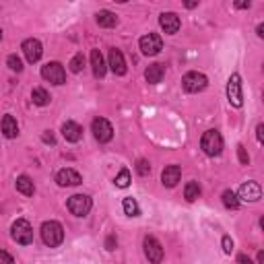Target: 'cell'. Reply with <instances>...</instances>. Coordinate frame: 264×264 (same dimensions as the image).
Returning a JSON list of instances; mask_svg holds the SVG:
<instances>
[{
    "instance_id": "1",
    "label": "cell",
    "mask_w": 264,
    "mask_h": 264,
    "mask_svg": "<svg viewBox=\"0 0 264 264\" xmlns=\"http://www.w3.org/2000/svg\"><path fill=\"white\" fill-rule=\"evenodd\" d=\"M42 240L46 246L56 248L64 241V227L58 221H46L42 225Z\"/></svg>"
},
{
    "instance_id": "2",
    "label": "cell",
    "mask_w": 264,
    "mask_h": 264,
    "mask_svg": "<svg viewBox=\"0 0 264 264\" xmlns=\"http://www.w3.org/2000/svg\"><path fill=\"white\" fill-rule=\"evenodd\" d=\"M202 151L209 155V157H217V155L223 151V136L217 130H207L202 134V141H200Z\"/></svg>"
},
{
    "instance_id": "3",
    "label": "cell",
    "mask_w": 264,
    "mask_h": 264,
    "mask_svg": "<svg viewBox=\"0 0 264 264\" xmlns=\"http://www.w3.org/2000/svg\"><path fill=\"white\" fill-rule=\"evenodd\" d=\"M11 236L17 243H21V246H29V243L33 241V229H31V225H29V221L25 219H17L13 223V227H11Z\"/></svg>"
},
{
    "instance_id": "4",
    "label": "cell",
    "mask_w": 264,
    "mask_h": 264,
    "mask_svg": "<svg viewBox=\"0 0 264 264\" xmlns=\"http://www.w3.org/2000/svg\"><path fill=\"white\" fill-rule=\"evenodd\" d=\"M207 85H209V79H207V76H204L202 72H196V71L186 72L184 79H182V87H184L186 93H198V91H202Z\"/></svg>"
},
{
    "instance_id": "5",
    "label": "cell",
    "mask_w": 264,
    "mask_h": 264,
    "mask_svg": "<svg viewBox=\"0 0 264 264\" xmlns=\"http://www.w3.org/2000/svg\"><path fill=\"white\" fill-rule=\"evenodd\" d=\"M42 76L52 85H64L66 83V71L60 62H48L42 66Z\"/></svg>"
},
{
    "instance_id": "6",
    "label": "cell",
    "mask_w": 264,
    "mask_h": 264,
    "mask_svg": "<svg viewBox=\"0 0 264 264\" xmlns=\"http://www.w3.org/2000/svg\"><path fill=\"white\" fill-rule=\"evenodd\" d=\"M227 99L233 107H241L243 105V95H241V76L238 72H233L229 76L227 83Z\"/></svg>"
},
{
    "instance_id": "7",
    "label": "cell",
    "mask_w": 264,
    "mask_h": 264,
    "mask_svg": "<svg viewBox=\"0 0 264 264\" xmlns=\"http://www.w3.org/2000/svg\"><path fill=\"white\" fill-rule=\"evenodd\" d=\"M139 46H141V52L144 56H157L163 50V40H161V35H157V33H149V35L141 37Z\"/></svg>"
},
{
    "instance_id": "8",
    "label": "cell",
    "mask_w": 264,
    "mask_h": 264,
    "mask_svg": "<svg viewBox=\"0 0 264 264\" xmlns=\"http://www.w3.org/2000/svg\"><path fill=\"white\" fill-rule=\"evenodd\" d=\"M91 198L87 196V194H74V196L68 198V211L76 217H85L87 213L91 211Z\"/></svg>"
},
{
    "instance_id": "9",
    "label": "cell",
    "mask_w": 264,
    "mask_h": 264,
    "mask_svg": "<svg viewBox=\"0 0 264 264\" xmlns=\"http://www.w3.org/2000/svg\"><path fill=\"white\" fill-rule=\"evenodd\" d=\"M91 130H93V136L99 143H110L112 136H114V128L112 124L107 122L105 118H95L93 124H91Z\"/></svg>"
},
{
    "instance_id": "10",
    "label": "cell",
    "mask_w": 264,
    "mask_h": 264,
    "mask_svg": "<svg viewBox=\"0 0 264 264\" xmlns=\"http://www.w3.org/2000/svg\"><path fill=\"white\" fill-rule=\"evenodd\" d=\"M144 256L153 264H159L163 260V248L155 238H144Z\"/></svg>"
},
{
    "instance_id": "11",
    "label": "cell",
    "mask_w": 264,
    "mask_h": 264,
    "mask_svg": "<svg viewBox=\"0 0 264 264\" xmlns=\"http://www.w3.org/2000/svg\"><path fill=\"white\" fill-rule=\"evenodd\" d=\"M23 54H25V58H27V62H37L42 58V54H44V48H42V42L40 40H25L23 42Z\"/></svg>"
},
{
    "instance_id": "12",
    "label": "cell",
    "mask_w": 264,
    "mask_h": 264,
    "mask_svg": "<svg viewBox=\"0 0 264 264\" xmlns=\"http://www.w3.org/2000/svg\"><path fill=\"white\" fill-rule=\"evenodd\" d=\"M241 200H246V202H256L262 198V188H260V184L256 182H246V184H241V188H240V196Z\"/></svg>"
},
{
    "instance_id": "13",
    "label": "cell",
    "mask_w": 264,
    "mask_h": 264,
    "mask_svg": "<svg viewBox=\"0 0 264 264\" xmlns=\"http://www.w3.org/2000/svg\"><path fill=\"white\" fill-rule=\"evenodd\" d=\"M159 25H161V29L168 35H173V33H178L180 31V17L175 15V13H161V17H159Z\"/></svg>"
},
{
    "instance_id": "14",
    "label": "cell",
    "mask_w": 264,
    "mask_h": 264,
    "mask_svg": "<svg viewBox=\"0 0 264 264\" xmlns=\"http://www.w3.org/2000/svg\"><path fill=\"white\" fill-rule=\"evenodd\" d=\"M56 182H58V186H62L64 188V186H79L83 182V178H81L79 171L66 168V169H60L56 173Z\"/></svg>"
},
{
    "instance_id": "15",
    "label": "cell",
    "mask_w": 264,
    "mask_h": 264,
    "mask_svg": "<svg viewBox=\"0 0 264 264\" xmlns=\"http://www.w3.org/2000/svg\"><path fill=\"white\" fill-rule=\"evenodd\" d=\"M110 68L114 74L124 76L126 74V60H124V54L120 50H110Z\"/></svg>"
},
{
    "instance_id": "16",
    "label": "cell",
    "mask_w": 264,
    "mask_h": 264,
    "mask_svg": "<svg viewBox=\"0 0 264 264\" xmlns=\"http://www.w3.org/2000/svg\"><path fill=\"white\" fill-rule=\"evenodd\" d=\"M180 175H182L180 165H168L161 173V182H163V186H168V188H173V186L180 182Z\"/></svg>"
},
{
    "instance_id": "17",
    "label": "cell",
    "mask_w": 264,
    "mask_h": 264,
    "mask_svg": "<svg viewBox=\"0 0 264 264\" xmlns=\"http://www.w3.org/2000/svg\"><path fill=\"white\" fill-rule=\"evenodd\" d=\"M62 136L68 143H79L83 139V128L76 122H64L62 126Z\"/></svg>"
},
{
    "instance_id": "18",
    "label": "cell",
    "mask_w": 264,
    "mask_h": 264,
    "mask_svg": "<svg viewBox=\"0 0 264 264\" xmlns=\"http://www.w3.org/2000/svg\"><path fill=\"white\" fill-rule=\"evenodd\" d=\"M163 76H165V68H163V64H159V62L151 64V66L144 71V79H146V83H151V85L161 83Z\"/></svg>"
},
{
    "instance_id": "19",
    "label": "cell",
    "mask_w": 264,
    "mask_h": 264,
    "mask_svg": "<svg viewBox=\"0 0 264 264\" xmlns=\"http://www.w3.org/2000/svg\"><path fill=\"white\" fill-rule=\"evenodd\" d=\"M91 68H93V74L97 79H103L105 76V62H103V56L99 50L91 52Z\"/></svg>"
},
{
    "instance_id": "20",
    "label": "cell",
    "mask_w": 264,
    "mask_h": 264,
    "mask_svg": "<svg viewBox=\"0 0 264 264\" xmlns=\"http://www.w3.org/2000/svg\"><path fill=\"white\" fill-rule=\"evenodd\" d=\"M2 132H4L6 139H15V136L19 134V124L11 114H6L2 118Z\"/></svg>"
},
{
    "instance_id": "21",
    "label": "cell",
    "mask_w": 264,
    "mask_h": 264,
    "mask_svg": "<svg viewBox=\"0 0 264 264\" xmlns=\"http://www.w3.org/2000/svg\"><path fill=\"white\" fill-rule=\"evenodd\" d=\"M17 190L21 194H25V196H33L35 184H33V180L29 178V175H19L17 178Z\"/></svg>"
},
{
    "instance_id": "22",
    "label": "cell",
    "mask_w": 264,
    "mask_h": 264,
    "mask_svg": "<svg viewBox=\"0 0 264 264\" xmlns=\"http://www.w3.org/2000/svg\"><path fill=\"white\" fill-rule=\"evenodd\" d=\"M95 21H97L99 27H116L118 25V17H116L114 13H110V11H99L95 15Z\"/></svg>"
},
{
    "instance_id": "23",
    "label": "cell",
    "mask_w": 264,
    "mask_h": 264,
    "mask_svg": "<svg viewBox=\"0 0 264 264\" xmlns=\"http://www.w3.org/2000/svg\"><path fill=\"white\" fill-rule=\"evenodd\" d=\"M200 184L198 182H188L186 184V188H184V198L188 200V202H194V200H198L200 198Z\"/></svg>"
},
{
    "instance_id": "24",
    "label": "cell",
    "mask_w": 264,
    "mask_h": 264,
    "mask_svg": "<svg viewBox=\"0 0 264 264\" xmlns=\"http://www.w3.org/2000/svg\"><path fill=\"white\" fill-rule=\"evenodd\" d=\"M31 99H33V103L35 105H48L50 103V93H48L46 89H42V87H37V89H33L31 91Z\"/></svg>"
},
{
    "instance_id": "25",
    "label": "cell",
    "mask_w": 264,
    "mask_h": 264,
    "mask_svg": "<svg viewBox=\"0 0 264 264\" xmlns=\"http://www.w3.org/2000/svg\"><path fill=\"white\" fill-rule=\"evenodd\" d=\"M122 207H124V213L128 215V217H139L141 215V209H139V202H136L134 198H124L122 202Z\"/></svg>"
},
{
    "instance_id": "26",
    "label": "cell",
    "mask_w": 264,
    "mask_h": 264,
    "mask_svg": "<svg viewBox=\"0 0 264 264\" xmlns=\"http://www.w3.org/2000/svg\"><path fill=\"white\" fill-rule=\"evenodd\" d=\"M223 204L227 209H240V198H238V194L233 192V190H225L223 192Z\"/></svg>"
},
{
    "instance_id": "27",
    "label": "cell",
    "mask_w": 264,
    "mask_h": 264,
    "mask_svg": "<svg viewBox=\"0 0 264 264\" xmlns=\"http://www.w3.org/2000/svg\"><path fill=\"white\" fill-rule=\"evenodd\" d=\"M114 184L118 186V188H128V186H130V171L128 169H122L118 175H116Z\"/></svg>"
},
{
    "instance_id": "28",
    "label": "cell",
    "mask_w": 264,
    "mask_h": 264,
    "mask_svg": "<svg viewBox=\"0 0 264 264\" xmlns=\"http://www.w3.org/2000/svg\"><path fill=\"white\" fill-rule=\"evenodd\" d=\"M71 71L72 72H81L83 71V66H85V56L83 54H76V56H72V60H71Z\"/></svg>"
},
{
    "instance_id": "29",
    "label": "cell",
    "mask_w": 264,
    "mask_h": 264,
    "mask_svg": "<svg viewBox=\"0 0 264 264\" xmlns=\"http://www.w3.org/2000/svg\"><path fill=\"white\" fill-rule=\"evenodd\" d=\"M6 64H8V68H11V71H15V72H21V71H23V60H21L19 56H15V54L8 56Z\"/></svg>"
},
{
    "instance_id": "30",
    "label": "cell",
    "mask_w": 264,
    "mask_h": 264,
    "mask_svg": "<svg viewBox=\"0 0 264 264\" xmlns=\"http://www.w3.org/2000/svg\"><path fill=\"white\" fill-rule=\"evenodd\" d=\"M136 171H139L141 175H149L151 173V163L144 161V159H139V163H136Z\"/></svg>"
},
{
    "instance_id": "31",
    "label": "cell",
    "mask_w": 264,
    "mask_h": 264,
    "mask_svg": "<svg viewBox=\"0 0 264 264\" xmlns=\"http://www.w3.org/2000/svg\"><path fill=\"white\" fill-rule=\"evenodd\" d=\"M238 157H240V163L241 165H248L250 163V157H248L246 146H243V144H238Z\"/></svg>"
},
{
    "instance_id": "32",
    "label": "cell",
    "mask_w": 264,
    "mask_h": 264,
    "mask_svg": "<svg viewBox=\"0 0 264 264\" xmlns=\"http://www.w3.org/2000/svg\"><path fill=\"white\" fill-rule=\"evenodd\" d=\"M223 252H225V254H231V252H233V240H231L229 236L223 238Z\"/></svg>"
},
{
    "instance_id": "33",
    "label": "cell",
    "mask_w": 264,
    "mask_h": 264,
    "mask_svg": "<svg viewBox=\"0 0 264 264\" xmlns=\"http://www.w3.org/2000/svg\"><path fill=\"white\" fill-rule=\"evenodd\" d=\"M0 264H15V260L8 252H0Z\"/></svg>"
},
{
    "instance_id": "34",
    "label": "cell",
    "mask_w": 264,
    "mask_h": 264,
    "mask_svg": "<svg viewBox=\"0 0 264 264\" xmlns=\"http://www.w3.org/2000/svg\"><path fill=\"white\" fill-rule=\"evenodd\" d=\"M116 243H118V241H116V236H110L105 240V248L107 250H116Z\"/></svg>"
},
{
    "instance_id": "35",
    "label": "cell",
    "mask_w": 264,
    "mask_h": 264,
    "mask_svg": "<svg viewBox=\"0 0 264 264\" xmlns=\"http://www.w3.org/2000/svg\"><path fill=\"white\" fill-rule=\"evenodd\" d=\"M238 264H254L250 256H246V254H240L238 256Z\"/></svg>"
},
{
    "instance_id": "36",
    "label": "cell",
    "mask_w": 264,
    "mask_h": 264,
    "mask_svg": "<svg viewBox=\"0 0 264 264\" xmlns=\"http://www.w3.org/2000/svg\"><path fill=\"white\" fill-rule=\"evenodd\" d=\"M262 132H264V126H262V124H258V128H256V139H258V143H260V144L264 143V136H262Z\"/></svg>"
},
{
    "instance_id": "37",
    "label": "cell",
    "mask_w": 264,
    "mask_h": 264,
    "mask_svg": "<svg viewBox=\"0 0 264 264\" xmlns=\"http://www.w3.org/2000/svg\"><path fill=\"white\" fill-rule=\"evenodd\" d=\"M42 139H44V143H50V144H54V134H52V132H46V134L42 136Z\"/></svg>"
},
{
    "instance_id": "38",
    "label": "cell",
    "mask_w": 264,
    "mask_h": 264,
    "mask_svg": "<svg viewBox=\"0 0 264 264\" xmlns=\"http://www.w3.org/2000/svg\"><path fill=\"white\" fill-rule=\"evenodd\" d=\"M256 33H258V37H264V27H262V25H258V29H256Z\"/></svg>"
},
{
    "instance_id": "39",
    "label": "cell",
    "mask_w": 264,
    "mask_h": 264,
    "mask_svg": "<svg viewBox=\"0 0 264 264\" xmlns=\"http://www.w3.org/2000/svg\"><path fill=\"white\" fill-rule=\"evenodd\" d=\"M238 8H250V2H240V4H236Z\"/></svg>"
},
{
    "instance_id": "40",
    "label": "cell",
    "mask_w": 264,
    "mask_h": 264,
    "mask_svg": "<svg viewBox=\"0 0 264 264\" xmlns=\"http://www.w3.org/2000/svg\"><path fill=\"white\" fill-rule=\"evenodd\" d=\"M258 262H260V264L264 262V252H258Z\"/></svg>"
},
{
    "instance_id": "41",
    "label": "cell",
    "mask_w": 264,
    "mask_h": 264,
    "mask_svg": "<svg viewBox=\"0 0 264 264\" xmlns=\"http://www.w3.org/2000/svg\"><path fill=\"white\" fill-rule=\"evenodd\" d=\"M186 6H188V8H194V6H198V2H186Z\"/></svg>"
},
{
    "instance_id": "42",
    "label": "cell",
    "mask_w": 264,
    "mask_h": 264,
    "mask_svg": "<svg viewBox=\"0 0 264 264\" xmlns=\"http://www.w3.org/2000/svg\"><path fill=\"white\" fill-rule=\"evenodd\" d=\"M0 40H2V29H0Z\"/></svg>"
}]
</instances>
